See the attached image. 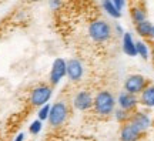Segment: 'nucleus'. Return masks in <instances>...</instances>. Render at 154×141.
<instances>
[{"label":"nucleus","mask_w":154,"mask_h":141,"mask_svg":"<svg viewBox=\"0 0 154 141\" xmlns=\"http://www.w3.org/2000/svg\"><path fill=\"white\" fill-rule=\"evenodd\" d=\"M117 107L116 97L109 90H100L93 100V111L99 117H109Z\"/></svg>","instance_id":"obj_1"},{"label":"nucleus","mask_w":154,"mask_h":141,"mask_svg":"<svg viewBox=\"0 0 154 141\" xmlns=\"http://www.w3.org/2000/svg\"><path fill=\"white\" fill-rule=\"evenodd\" d=\"M87 34L88 37L91 38V41L94 43H106L111 38V34H113V29L109 23L103 20V19H96L88 24L87 27Z\"/></svg>","instance_id":"obj_2"},{"label":"nucleus","mask_w":154,"mask_h":141,"mask_svg":"<svg viewBox=\"0 0 154 141\" xmlns=\"http://www.w3.org/2000/svg\"><path fill=\"white\" fill-rule=\"evenodd\" d=\"M69 114H70V110H69L67 103L63 101V100H59V101L51 104L47 121H49V124L53 128H59V127H61L67 121Z\"/></svg>","instance_id":"obj_3"},{"label":"nucleus","mask_w":154,"mask_h":141,"mask_svg":"<svg viewBox=\"0 0 154 141\" xmlns=\"http://www.w3.org/2000/svg\"><path fill=\"white\" fill-rule=\"evenodd\" d=\"M53 96V87L50 84H37L30 90L29 94V103L32 107H42L50 101Z\"/></svg>","instance_id":"obj_4"},{"label":"nucleus","mask_w":154,"mask_h":141,"mask_svg":"<svg viewBox=\"0 0 154 141\" xmlns=\"http://www.w3.org/2000/svg\"><path fill=\"white\" fill-rule=\"evenodd\" d=\"M130 123H131L136 128L141 131L143 134H146L149 130H151L154 127L153 115L149 113V110L146 109H137L131 113L130 117Z\"/></svg>","instance_id":"obj_5"},{"label":"nucleus","mask_w":154,"mask_h":141,"mask_svg":"<svg viewBox=\"0 0 154 141\" xmlns=\"http://www.w3.org/2000/svg\"><path fill=\"white\" fill-rule=\"evenodd\" d=\"M149 84H150V81L147 77H144L143 74H137V73H136V74H128V76L126 77L124 84H123V88H124V91L131 93L134 96H138Z\"/></svg>","instance_id":"obj_6"},{"label":"nucleus","mask_w":154,"mask_h":141,"mask_svg":"<svg viewBox=\"0 0 154 141\" xmlns=\"http://www.w3.org/2000/svg\"><path fill=\"white\" fill-rule=\"evenodd\" d=\"M66 71H67V60L61 59V57H57V59L53 61L51 64V69H50L49 73V84L51 87L60 84L61 80L66 77Z\"/></svg>","instance_id":"obj_7"},{"label":"nucleus","mask_w":154,"mask_h":141,"mask_svg":"<svg viewBox=\"0 0 154 141\" xmlns=\"http://www.w3.org/2000/svg\"><path fill=\"white\" fill-rule=\"evenodd\" d=\"M93 100L94 97L90 91L80 90L76 93V96L73 98V106L79 111H88V110H93Z\"/></svg>","instance_id":"obj_8"},{"label":"nucleus","mask_w":154,"mask_h":141,"mask_svg":"<svg viewBox=\"0 0 154 141\" xmlns=\"http://www.w3.org/2000/svg\"><path fill=\"white\" fill-rule=\"evenodd\" d=\"M116 103H117V107L126 110V111H130L133 113L134 110L138 109V96H134L131 93H127V91H121L117 98H116Z\"/></svg>","instance_id":"obj_9"},{"label":"nucleus","mask_w":154,"mask_h":141,"mask_svg":"<svg viewBox=\"0 0 154 141\" xmlns=\"http://www.w3.org/2000/svg\"><path fill=\"white\" fill-rule=\"evenodd\" d=\"M84 76V66L79 59L67 60V71L66 77L72 83H79Z\"/></svg>","instance_id":"obj_10"},{"label":"nucleus","mask_w":154,"mask_h":141,"mask_svg":"<svg viewBox=\"0 0 154 141\" xmlns=\"http://www.w3.org/2000/svg\"><path fill=\"white\" fill-rule=\"evenodd\" d=\"M134 26H136V33L140 37L146 40V41H149V43L154 44V24L150 22L149 19L144 20V22L137 23Z\"/></svg>","instance_id":"obj_11"},{"label":"nucleus","mask_w":154,"mask_h":141,"mask_svg":"<svg viewBox=\"0 0 154 141\" xmlns=\"http://www.w3.org/2000/svg\"><path fill=\"white\" fill-rule=\"evenodd\" d=\"M143 137V133L136 128L134 125L128 121V123H124L121 125L120 130V140L121 141H140Z\"/></svg>","instance_id":"obj_12"},{"label":"nucleus","mask_w":154,"mask_h":141,"mask_svg":"<svg viewBox=\"0 0 154 141\" xmlns=\"http://www.w3.org/2000/svg\"><path fill=\"white\" fill-rule=\"evenodd\" d=\"M138 103L146 110H154V84L150 83L149 86L138 94Z\"/></svg>","instance_id":"obj_13"},{"label":"nucleus","mask_w":154,"mask_h":141,"mask_svg":"<svg viewBox=\"0 0 154 141\" xmlns=\"http://www.w3.org/2000/svg\"><path fill=\"white\" fill-rule=\"evenodd\" d=\"M121 49L124 51V54L128 56V57H136L137 56L136 40H134L131 33H124L121 36Z\"/></svg>","instance_id":"obj_14"},{"label":"nucleus","mask_w":154,"mask_h":141,"mask_svg":"<svg viewBox=\"0 0 154 141\" xmlns=\"http://www.w3.org/2000/svg\"><path fill=\"white\" fill-rule=\"evenodd\" d=\"M130 17H131V20L134 24L147 20V10H146V7H144L143 5H140V3L131 6V7H130Z\"/></svg>","instance_id":"obj_15"},{"label":"nucleus","mask_w":154,"mask_h":141,"mask_svg":"<svg viewBox=\"0 0 154 141\" xmlns=\"http://www.w3.org/2000/svg\"><path fill=\"white\" fill-rule=\"evenodd\" d=\"M136 50H137V56H140L143 60L150 59L151 47L149 46V41H146V40H136Z\"/></svg>","instance_id":"obj_16"},{"label":"nucleus","mask_w":154,"mask_h":141,"mask_svg":"<svg viewBox=\"0 0 154 141\" xmlns=\"http://www.w3.org/2000/svg\"><path fill=\"white\" fill-rule=\"evenodd\" d=\"M101 6H103V10L111 17V19H120L121 17V10H119L114 6V3L111 0H103L101 2Z\"/></svg>","instance_id":"obj_17"},{"label":"nucleus","mask_w":154,"mask_h":141,"mask_svg":"<svg viewBox=\"0 0 154 141\" xmlns=\"http://www.w3.org/2000/svg\"><path fill=\"white\" fill-rule=\"evenodd\" d=\"M113 115H114V120L120 124H124V123H128L130 121V117H131V113L130 111H126V110L120 109V107H116V110L113 111Z\"/></svg>","instance_id":"obj_18"},{"label":"nucleus","mask_w":154,"mask_h":141,"mask_svg":"<svg viewBox=\"0 0 154 141\" xmlns=\"http://www.w3.org/2000/svg\"><path fill=\"white\" fill-rule=\"evenodd\" d=\"M42 130H43V121L38 120V118H36L34 121H32L30 125H29V133H30L32 136H37V134H40Z\"/></svg>","instance_id":"obj_19"},{"label":"nucleus","mask_w":154,"mask_h":141,"mask_svg":"<svg viewBox=\"0 0 154 141\" xmlns=\"http://www.w3.org/2000/svg\"><path fill=\"white\" fill-rule=\"evenodd\" d=\"M50 107H51V104H44L42 107H38L37 110V118L42 120V121H46V120L49 118V113H50Z\"/></svg>","instance_id":"obj_20"},{"label":"nucleus","mask_w":154,"mask_h":141,"mask_svg":"<svg viewBox=\"0 0 154 141\" xmlns=\"http://www.w3.org/2000/svg\"><path fill=\"white\" fill-rule=\"evenodd\" d=\"M49 6L51 10L59 11L63 7V0H49Z\"/></svg>","instance_id":"obj_21"},{"label":"nucleus","mask_w":154,"mask_h":141,"mask_svg":"<svg viewBox=\"0 0 154 141\" xmlns=\"http://www.w3.org/2000/svg\"><path fill=\"white\" fill-rule=\"evenodd\" d=\"M111 2L114 3V6L119 10H123V9L126 7V0H111Z\"/></svg>","instance_id":"obj_22"},{"label":"nucleus","mask_w":154,"mask_h":141,"mask_svg":"<svg viewBox=\"0 0 154 141\" xmlns=\"http://www.w3.org/2000/svg\"><path fill=\"white\" fill-rule=\"evenodd\" d=\"M114 33L119 36V37H121V36H123L126 32H124V29H123V26H121V24H116V26H114Z\"/></svg>","instance_id":"obj_23"},{"label":"nucleus","mask_w":154,"mask_h":141,"mask_svg":"<svg viewBox=\"0 0 154 141\" xmlns=\"http://www.w3.org/2000/svg\"><path fill=\"white\" fill-rule=\"evenodd\" d=\"M24 138H26L24 133H19V134L14 137V140H13V141H24Z\"/></svg>","instance_id":"obj_24"},{"label":"nucleus","mask_w":154,"mask_h":141,"mask_svg":"<svg viewBox=\"0 0 154 141\" xmlns=\"http://www.w3.org/2000/svg\"><path fill=\"white\" fill-rule=\"evenodd\" d=\"M150 59H151V61H153V66H154V44H153V47H151V54H150Z\"/></svg>","instance_id":"obj_25"},{"label":"nucleus","mask_w":154,"mask_h":141,"mask_svg":"<svg viewBox=\"0 0 154 141\" xmlns=\"http://www.w3.org/2000/svg\"><path fill=\"white\" fill-rule=\"evenodd\" d=\"M32 2H42V0H32Z\"/></svg>","instance_id":"obj_26"},{"label":"nucleus","mask_w":154,"mask_h":141,"mask_svg":"<svg viewBox=\"0 0 154 141\" xmlns=\"http://www.w3.org/2000/svg\"><path fill=\"white\" fill-rule=\"evenodd\" d=\"M153 121H154V115H153Z\"/></svg>","instance_id":"obj_27"}]
</instances>
